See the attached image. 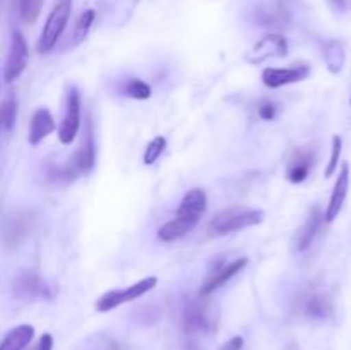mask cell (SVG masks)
I'll return each mask as SVG.
<instances>
[{
    "label": "cell",
    "instance_id": "26",
    "mask_svg": "<svg viewBox=\"0 0 351 350\" xmlns=\"http://www.w3.org/2000/svg\"><path fill=\"white\" fill-rule=\"evenodd\" d=\"M45 0H17L19 16L26 24H33L40 17Z\"/></svg>",
    "mask_w": 351,
    "mask_h": 350
},
{
    "label": "cell",
    "instance_id": "4",
    "mask_svg": "<svg viewBox=\"0 0 351 350\" xmlns=\"http://www.w3.org/2000/svg\"><path fill=\"white\" fill-rule=\"evenodd\" d=\"M12 295L19 301H50L53 290L41 275L34 271H21L12 280Z\"/></svg>",
    "mask_w": 351,
    "mask_h": 350
},
{
    "label": "cell",
    "instance_id": "31",
    "mask_svg": "<svg viewBox=\"0 0 351 350\" xmlns=\"http://www.w3.org/2000/svg\"><path fill=\"white\" fill-rule=\"evenodd\" d=\"M242 349H243L242 336H233V338H230L228 342H225L221 347H219V350H242Z\"/></svg>",
    "mask_w": 351,
    "mask_h": 350
},
{
    "label": "cell",
    "instance_id": "29",
    "mask_svg": "<svg viewBox=\"0 0 351 350\" xmlns=\"http://www.w3.org/2000/svg\"><path fill=\"white\" fill-rule=\"evenodd\" d=\"M257 115H259L261 120H266V122L274 120L278 115V103L271 102V100H264L257 105Z\"/></svg>",
    "mask_w": 351,
    "mask_h": 350
},
{
    "label": "cell",
    "instance_id": "2",
    "mask_svg": "<svg viewBox=\"0 0 351 350\" xmlns=\"http://www.w3.org/2000/svg\"><path fill=\"white\" fill-rule=\"evenodd\" d=\"M72 10V0H57L51 9V12L48 14L47 21H45L43 31L40 34V40H38V51L41 55L50 54L55 48V45L58 43L60 36L64 34L65 27H67L69 17H71Z\"/></svg>",
    "mask_w": 351,
    "mask_h": 350
},
{
    "label": "cell",
    "instance_id": "24",
    "mask_svg": "<svg viewBox=\"0 0 351 350\" xmlns=\"http://www.w3.org/2000/svg\"><path fill=\"white\" fill-rule=\"evenodd\" d=\"M95 19H96V12L93 9H86L84 12L77 17L74 26V33H72V41H74V45L82 43V41L86 40V36H88Z\"/></svg>",
    "mask_w": 351,
    "mask_h": 350
},
{
    "label": "cell",
    "instance_id": "6",
    "mask_svg": "<svg viewBox=\"0 0 351 350\" xmlns=\"http://www.w3.org/2000/svg\"><path fill=\"white\" fill-rule=\"evenodd\" d=\"M27 60H29V48H27V41L21 34V31H12L10 36V47L9 54H7L5 65H3V79L7 82H12L19 78L26 69Z\"/></svg>",
    "mask_w": 351,
    "mask_h": 350
},
{
    "label": "cell",
    "instance_id": "18",
    "mask_svg": "<svg viewBox=\"0 0 351 350\" xmlns=\"http://www.w3.org/2000/svg\"><path fill=\"white\" fill-rule=\"evenodd\" d=\"M197 223L199 220L191 218V216L175 215L173 220L167 222L158 230V239L163 240V242H173V240H178L184 235H187L191 230L195 229Z\"/></svg>",
    "mask_w": 351,
    "mask_h": 350
},
{
    "label": "cell",
    "instance_id": "14",
    "mask_svg": "<svg viewBox=\"0 0 351 350\" xmlns=\"http://www.w3.org/2000/svg\"><path fill=\"white\" fill-rule=\"evenodd\" d=\"M322 220H324V215L321 213V208H319V206H314L311 215L307 216L305 223L297 230V235H295L293 247L297 253H305V250L312 246L314 239L317 237L319 229H321Z\"/></svg>",
    "mask_w": 351,
    "mask_h": 350
},
{
    "label": "cell",
    "instance_id": "21",
    "mask_svg": "<svg viewBox=\"0 0 351 350\" xmlns=\"http://www.w3.org/2000/svg\"><path fill=\"white\" fill-rule=\"evenodd\" d=\"M45 177H47L48 184L58 185V187H64V185H69L72 180H74L77 175L67 165H48L47 170H45Z\"/></svg>",
    "mask_w": 351,
    "mask_h": 350
},
{
    "label": "cell",
    "instance_id": "25",
    "mask_svg": "<svg viewBox=\"0 0 351 350\" xmlns=\"http://www.w3.org/2000/svg\"><path fill=\"white\" fill-rule=\"evenodd\" d=\"M326 62H328L329 71L338 74L341 71L343 64H345V51L339 41H329L328 47H326Z\"/></svg>",
    "mask_w": 351,
    "mask_h": 350
},
{
    "label": "cell",
    "instance_id": "11",
    "mask_svg": "<svg viewBox=\"0 0 351 350\" xmlns=\"http://www.w3.org/2000/svg\"><path fill=\"white\" fill-rule=\"evenodd\" d=\"M315 165V153L311 148H297L293 150V153L290 154L287 163V175L288 180L291 184H302V182L307 180V177L311 175V170Z\"/></svg>",
    "mask_w": 351,
    "mask_h": 350
},
{
    "label": "cell",
    "instance_id": "7",
    "mask_svg": "<svg viewBox=\"0 0 351 350\" xmlns=\"http://www.w3.org/2000/svg\"><path fill=\"white\" fill-rule=\"evenodd\" d=\"M298 312L308 319H324L332 312V302L319 288H308L298 295Z\"/></svg>",
    "mask_w": 351,
    "mask_h": 350
},
{
    "label": "cell",
    "instance_id": "34",
    "mask_svg": "<svg viewBox=\"0 0 351 350\" xmlns=\"http://www.w3.org/2000/svg\"><path fill=\"white\" fill-rule=\"evenodd\" d=\"M350 103H351V100H350Z\"/></svg>",
    "mask_w": 351,
    "mask_h": 350
},
{
    "label": "cell",
    "instance_id": "3",
    "mask_svg": "<svg viewBox=\"0 0 351 350\" xmlns=\"http://www.w3.org/2000/svg\"><path fill=\"white\" fill-rule=\"evenodd\" d=\"M158 285L156 277H147L144 280L137 281V283L129 285L127 288H120V290H110L106 294H103L101 297L96 301V311L98 312H110L112 309L119 307V305L127 304V302H132L136 299L143 297L144 294L153 290Z\"/></svg>",
    "mask_w": 351,
    "mask_h": 350
},
{
    "label": "cell",
    "instance_id": "15",
    "mask_svg": "<svg viewBox=\"0 0 351 350\" xmlns=\"http://www.w3.org/2000/svg\"><path fill=\"white\" fill-rule=\"evenodd\" d=\"M55 129H57V126H55V119L53 115H51V112L47 106H40L38 110H34L33 117H31L27 141H29L31 146H38V144H40L45 137L50 136Z\"/></svg>",
    "mask_w": 351,
    "mask_h": 350
},
{
    "label": "cell",
    "instance_id": "5",
    "mask_svg": "<svg viewBox=\"0 0 351 350\" xmlns=\"http://www.w3.org/2000/svg\"><path fill=\"white\" fill-rule=\"evenodd\" d=\"M65 115L58 126V139L62 144H72L77 137L79 127H81V93L77 88L71 86L67 89V100H65Z\"/></svg>",
    "mask_w": 351,
    "mask_h": 350
},
{
    "label": "cell",
    "instance_id": "9",
    "mask_svg": "<svg viewBox=\"0 0 351 350\" xmlns=\"http://www.w3.org/2000/svg\"><path fill=\"white\" fill-rule=\"evenodd\" d=\"M311 67L307 64H293L290 67H267L263 71V82L271 89L300 82L308 78Z\"/></svg>",
    "mask_w": 351,
    "mask_h": 350
},
{
    "label": "cell",
    "instance_id": "1",
    "mask_svg": "<svg viewBox=\"0 0 351 350\" xmlns=\"http://www.w3.org/2000/svg\"><path fill=\"white\" fill-rule=\"evenodd\" d=\"M266 213L263 209H243V208H230L225 211H219L215 218L209 222V233L211 235H226V233L239 232V230L256 226L264 222Z\"/></svg>",
    "mask_w": 351,
    "mask_h": 350
},
{
    "label": "cell",
    "instance_id": "30",
    "mask_svg": "<svg viewBox=\"0 0 351 350\" xmlns=\"http://www.w3.org/2000/svg\"><path fill=\"white\" fill-rule=\"evenodd\" d=\"M33 350H53V336L50 333H43Z\"/></svg>",
    "mask_w": 351,
    "mask_h": 350
},
{
    "label": "cell",
    "instance_id": "10",
    "mask_svg": "<svg viewBox=\"0 0 351 350\" xmlns=\"http://www.w3.org/2000/svg\"><path fill=\"white\" fill-rule=\"evenodd\" d=\"M95 160H96L95 134H93L91 119H88L84 137H82L81 144H79V148L75 150V153L72 154V158L69 160V167L75 172V175L89 174V172L95 168Z\"/></svg>",
    "mask_w": 351,
    "mask_h": 350
},
{
    "label": "cell",
    "instance_id": "16",
    "mask_svg": "<svg viewBox=\"0 0 351 350\" xmlns=\"http://www.w3.org/2000/svg\"><path fill=\"white\" fill-rule=\"evenodd\" d=\"M33 229V215L27 211H19L9 220L5 230H3V242L7 247H16L26 239L27 233Z\"/></svg>",
    "mask_w": 351,
    "mask_h": 350
},
{
    "label": "cell",
    "instance_id": "8",
    "mask_svg": "<svg viewBox=\"0 0 351 350\" xmlns=\"http://www.w3.org/2000/svg\"><path fill=\"white\" fill-rule=\"evenodd\" d=\"M287 51H288L287 38L280 33H271L261 38V40L254 45L252 50L247 54L245 58L250 62V64H261V62H266L269 60V58L285 57Z\"/></svg>",
    "mask_w": 351,
    "mask_h": 350
},
{
    "label": "cell",
    "instance_id": "20",
    "mask_svg": "<svg viewBox=\"0 0 351 350\" xmlns=\"http://www.w3.org/2000/svg\"><path fill=\"white\" fill-rule=\"evenodd\" d=\"M34 336V328L31 325H19L10 329L0 342V350H24Z\"/></svg>",
    "mask_w": 351,
    "mask_h": 350
},
{
    "label": "cell",
    "instance_id": "33",
    "mask_svg": "<svg viewBox=\"0 0 351 350\" xmlns=\"http://www.w3.org/2000/svg\"><path fill=\"white\" fill-rule=\"evenodd\" d=\"M112 350H120V349H119V347H117V345H113Z\"/></svg>",
    "mask_w": 351,
    "mask_h": 350
},
{
    "label": "cell",
    "instance_id": "13",
    "mask_svg": "<svg viewBox=\"0 0 351 350\" xmlns=\"http://www.w3.org/2000/svg\"><path fill=\"white\" fill-rule=\"evenodd\" d=\"M348 189H350V163L345 161L341 165V170H339L338 178H336L335 189L331 192V198H329V205L326 208V215H324V222L331 223L338 218V215L341 213L343 205L346 201V196H348Z\"/></svg>",
    "mask_w": 351,
    "mask_h": 350
},
{
    "label": "cell",
    "instance_id": "22",
    "mask_svg": "<svg viewBox=\"0 0 351 350\" xmlns=\"http://www.w3.org/2000/svg\"><path fill=\"white\" fill-rule=\"evenodd\" d=\"M17 120V100L14 95H9L0 105V130L10 132Z\"/></svg>",
    "mask_w": 351,
    "mask_h": 350
},
{
    "label": "cell",
    "instance_id": "32",
    "mask_svg": "<svg viewBox=\"0 0 351 350\" xmlns=\"http://www.w3.org/2000/svg\"><path fill=\"white\" fill-rule=\"evenodd\" d=\"M335 2H336V3H338V5H339V7H345V0H335Z\"/></svg>",
    "mask_w": 351,
    "mask_h": 350
},
{
    "label": "cell",
    "instance_id": "23",
    "mask_svg": "<svg viewBox=\"0 0 351 350\" xmlns=\"http://www.w3.org/2000/svg\"><path fill=\"white\" fill-rule=\"evenodd\" d=\"M122 95H125L127 98L139 100V102H144V100L151 98V86L147 82H144L143 79H127L125 82L120 88Z\"/></svg>",
    "mask_w": 351,
    "mask_h": 350
},
{
    "label": "cell",
    "instance_id": "27",
    "mask_svg": "<svg viewBox=\"0 0 351 350\" xmlns=\"http://www.w3.org/2000/svg\"><path fill=\"white\" fill-rule=\"evenodd\" d=\"M167 150V137L165 136H156L147 143L146 151H144L143 161L144 165H153L156 163L158 158L163 154V151Z\"/></svg>",
    "mask_w": 351,
    "mask_h": 350
},
{
    "label": "cell",
    "instance_id": "19",
    "mask_svg": "<svg viewBox=\"0 0 351 350\" xmlns=\"http://www.w3.org/2000/svg\"><path fill=\"white\" fill-rule=\"evenodd\" d=\"M208 208V198H206V192L202 189L194 187L189 192H185V196L182 198L180 206L177 209V215L191 216V218L201 220L202 213Z\"/></svg>",
    "mask_w": 351,
    "mask_h": 350
},
{
    "label": "cell",
    "instance_id": "28",
    "mask_svg": "<svg viewBox=\"0 0 351 350\" xmlns=\"http://www.w3.org/2000/svg\"><path fill=\"white\" fill-rule=\"evenodd\" d=\"M341 150H343V139L341 136H332V144H331V158L328 161V167H326V178L332 177V174L336 172L339 163V156H341Z\"/></svg>",
    "mask_w": 351,
    "mask_h": 350
},
{
    "label": "cell",
    "instance_id": "12",
    "mask_svg": "<svg viewBox=\"0 0 351 350\" xmlns=\"http://www.w3.org/2000/svg\"><path fill=\"white\" fill-rule=\"evenodd\" d=\"M180 325L185 333H204L209 329V319L204 305L194 299H185L182 304Z\"/></svg>",
    "mask_w": 351,
    "mask_h": 350
},
{
    "label": "cell",
    "instance_id": "17",
    "mask_svg": "<svg viewBox=\"0 0 351 350\" xmlns=\"http://www.w3.org/2000/svg\"><path fill=\"white\" fill-rule=\"evenodd\" d=\"M247 264H249V259H247V257H239V259L232 261L230 264L223 266L221 270L216 271V273L213 275L204 285H202L201 292H199L201 297H208V295H211L213 292L218 290L219 287H223V285H225L228 280H232L235 275H239L240 271H243V268H245Z\"/></svg>",
    "mask_w": 351,
    "mask_h": 350
}]
</instances>
